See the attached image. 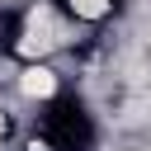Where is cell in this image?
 <instances>
[{
    "label": "cell",
    "instance_id": "6da1fadb",
    "mask_svg": "<svg viewBox=\"0 0 151 151\" xmlns=\"http://www.w3.org/2000/svg\"><path fill=\"white\" fill-rule=\"evenodd\" d=\"M57 47H66V24H61V14H57L52 5H33V9L24 14V24H19V33H14V52H19L24 66H28V61H47Z\"/></svg>",
    "mask_w": 151,
    "mask_h": 151
},
{
    "label": "cell",
    "instance_id": "7a4b0ae2",
    "mask_svg": "<svg viewBox=\"0 0 151 151\" xmlns=\"http://www.w3.org/2000/svg\"><path fill=\"white\" fill-rule=\"evenodd\" d=\"M14 90H19L24 99H52V94L61 90V76H57L47 61H28V66L14 76Z\"/></svg>",
    "mask_w": 151,
    "mask_h": 151
},
{
    "label": "cell",
    "instance_id": "3957f363",
    "mask_svg": "<svg viewBox=\"0 0 151 151\" xmlns=\"http://www.w3.org/2000/svg\"><path fill=\"white\" fill-rule=\"evenodd\" d=\"M113 5H118V0H66V14L80 19V24H99V19L113 14Z\"/></svg>",
    "mask_w": 151,
    "mask_h": 151
},
{
    "label": "cell",
    "instance_id": "277c9868",
    "mask_svg": "<svg viewBox=\"0 0 151 151\" xmlns=\"http://www.w3.org/2000/svg\"><path fill=\"white\" fill-rule=\"evenodd\" d=\"M0 151H5V109H0Z\"/></svg>",
    "mask_w": 151,
    "mask_h": 151
}]
</instances>
